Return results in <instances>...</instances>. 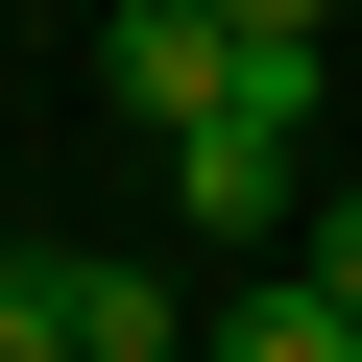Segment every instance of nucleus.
Returning a JSON list of instances; mask_svg holds the SVG:
<instances>
[{"instance_id": "obj_1", "label": "nucleus", "mask_w": 362, "mask_h": 362, "mask_svg": "<svg viewBox=\"0 0 362 362\" xmlns=\"http://www.w3.org/2000/svg\"><path fill=\"white\" fill-rule=\"evenodd\" d=\"M97 97H121L145 145H194V121L242 97V25H218V0H121V25H97Z\"/></svg>"}, {"instance_id": "obj_2", "label": "nucleus", "mask_w": 362, "mask_h": 362, "mask_svg": "<svg viewBox=\"0 0 362 362\" xmlns=\"http://www.w3.org/2000/svg\"><path fill=\"white\" fill-rule=\"evenodd\" d=\"M169 194H194V218H218V242H290V218H314V145H290V121H242V97H218V121H194V145H169Z\"/></svg>"}, {"instance_id": "obj_3", "label": "nucleus", "mask_w": 362, "mask_h": 362, "mask_svg": "<svg viewBox=\"0 0 362 362\" xmlns=\"http://www.w3.org/2000/svg\"><path fill=\"white\" fill-rule=\"evenodd\" d=\"M73 266V338L97 362H194V290H169V266H97V242H49Z\"/></svg>"}, {"instance_id": "obj_4", "label": "nucleus", "mask_w": 362, "mask_h": 362, "mask_svg": "<svg viewBox=\"0 0 362 362\" xmlns=\"http://www.w3.org/2000/svg\"><path fill=\"white\" fill-rule=\"evenodd\" d=\"M194 362H362V314L290 266V290H242V314H194Z\"/></svg>"}, {"instance_id": "obj_5", "label": "nucleus", "mask_w": 362, "mask_h": 362, "mask_svg": "<svg viewBox=\"0 0 362 362\" xmlns=\"http://www.w3.org/2000/svg\"><path fill=\"white\" fill-rule=\"evenodd\" d=\"M0 362H97V338H73V266H49V242H0Z\"/></svg>"}, {"instance_id": "obj_6", "label": "nucleus", "mask_w": 362, "mask_h": 362, "mask_svg": "<svg viewBox=\"0 0 362 362\" xmlns=\"http://www.w3.org/2000/svg\"><path fill=\"white\" fill-rule=\"evenodd\" d=\"M290 242H314V290H338V314H362V194H314V218H290Z\"/></svg>"}, {"instance_id": "obj_7", "label": "nucleus", "mask_w": 362, "mask_h": 362, "mask_svg": "<svg viewBox=\"0 0 362 362\" xmlns=\"http://www.w3.org/2000/svg\"><path fill=\"white\" fill-rule=\"evenodd\" d=\"M218 25H242V49H338V0H218Z\"/></svg>"}]
</instances>
